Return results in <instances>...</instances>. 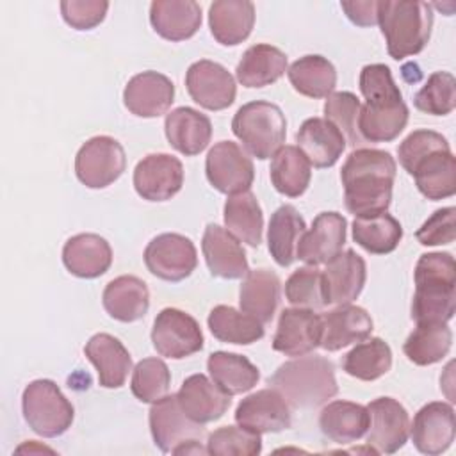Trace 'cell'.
Instances as JSON below:
<instances>
[{"mask_svg":"<svg viewBox=\"0 0 456 456\" xmlns=\"http://www.w3.org/2000/svg\"><path fill=\"white\" fill-rule=\"evenodd\" d=\"M175 100L173 82L157 71L134 75L123 91L125 107L139 118H159Z\"/></svg>","mask_w":456,"mask_h":456,"instance_id":"obj_21","label":"cell"},{"mask_svg":"<svg viewBox=\"0 0 456 456\" xmlns=\"http://www.w3.org/2000/svg\"><path fill=\"white\" fill-rule=\"evenodd\" d=\"M374 322L365 308L356 305H338L322 315L321 347L326 351H340L351 344L370 337Z\"/></svg>","mask_w":456,"mask_h":456,"instance_id":"obj_25","label":"cell"},{"mask_svg":"<svg viewBox=\"0 0 456 456\" xmlns=\"http://www.w3.org/2000/svg\"><path fill=\"white\" fill-rule=\"evenodd\" d=\"M378 23L392 59L417 55L429 41L433 7L420 0H385L378 5Z\"/></svg>","mask_w":456,"mask_h":456,"instance_id":"obj_5","label":"cell"},{"mask_svg":"<svg viewBox=\"0 0 456 456\" xmlns=\"http://www.w3.org/2000/svg\"><path fill=\"white\" fill-rule=\"evenodd\" d=\"M126 167L123 146L109 135L86 141L75 157V175L89 189H103L114 183Z\"/></svg>","mask_w":456,"mask_h":456,"instance_id":"obj_8","label":"cell"},{"mask_svg":"<svg viewBox=\"0 0 456 456\" xmlns=\"http://www.w3.org/2000/svg\"><path fill=\"white\" fill-rule=\"evenodd\" d=\"M360 91L367 100L360 109L358 132L369 142L394 141L408 123V107L390 68L367 64L360 71Z\"/></svg>","mask_w":456,"mask_h":456,"instance_id":"obj_2","label":"cell"},{"mask_svg":"<svg viewBox=\"0 0 456 456\" xmlns=\"http://www.w3.org/2000/svg\"><path fill=\"white\" fill-rule=\"evenodd\" d=\"M390 367H392V349L379 337L365 338L358 342L342 358L344 372L362 381H374L385 376L390 370Z\"/></svg>","mask_w":456,"mask_h":456,"instance_id":"obj_44","label":"cell"},{"mask_svg":"<svg viewBox=\"0 0 456 456\" xmlns=\"http://www.w3.org/2000/svg\"><path fill=\"white\" fill-rule=\"evenodd\" d=\"M422 246L451 244L456 239V208H438L415 233Z\"/></svg>","mask_w":456,"mask_h":456,"instance_id":"obj_52","label":"cell"},{"mask_svg":"<svg viewBox=\"0 0 456 456\" xmlns=\"http://www.w3.org/2000/svg\"><path fill=\"white\" fill-rule=\"evenodd\" d=\"M369 429L367 445L376 454H394L408 440L410 417L406 408L394 397H378L367 404Z\"/></svg>","mask_w":456,"mask_h":456,"instance_id":"obj_13","label":"cell"},{"mask_svg":"<svg viewBox=\"0 0 456 456\" xmlns=\"http://www.w3.org/2000/svg\"><path fill=\"white\" fill-rule=\"evenodd\" d=\"M207 369L212 381L228 395H237L251 390L258 379L260 370L246 356L216 351L207 360Z\"/></svg>","mask_w":456,"mask_h":456,"instance_id":"obj_38","label":"cell"},{"mask_svg":"<svg viewBox=\"0 0 456 456\" xmlns=\"http://www.w3.org/2000/svg\"><path fill=\"white\" fill-rule=\"evenodd\" d=\"M226 230L246 242L251 248H258L262 242L264 230V214L256 201V196L251 191L228 196L223 210Z\"/></svg>","mask_w":456,"mask_h":456,"instance_id":"obj_37","label":"cell"},{"mask_svg":"<svg viewBox=\"0 0 456 456\" xmlns=\"http://www.w3.org/2000/svg\"><path fill=\"white\" fill-rule=\"evenodd\" d=\"M378 5L379 2L365 0V2H340L346 16L358 27H370L378 21Z\"/></svg>","mask_w":456,"mask_h":456,"instance_id":"obj_53","label":"cell"},{"mask_svg":"<svg viewBox=\"0 0 456 456\" xmlns=\"http://www.w3.org/2000/svg\"><path fill=\"white\" fill-rule=\"evenodd\" d=\"M456 424L454 410L444 401H433L424 404L413 417L410 426L411 442L419 452L436 456L445 452L454 442Z\"/></svg>","mask_w":456,"mask_h":456,"instance_id":"obj_19","label":"cell"},{"mask_svg":"<svg viewBox=\"0 0 456 456\" xmlns=\"http://www.w3.org/2000/svg\"><path fill=\"white\" fill-rule=\"evenodd\" d=\"M109 2L103 0H64L61 14L64 21L77 30H91L100 25L107 14Z\"/></svg>","mask_w":456,"mask_h":456,"instance_id":"obj_51","label":"cell"},{"mask_svg":"<svg viewBox=\"0 0 456 456\" xmlns=\"http://www.w3.org/2000/svg\"><path fill=\"white\" fill-rule=\"evenodd\" d=\"M183 185V166L169 153H151L134 169L135 192L146 201H167Z\"/></svg>","mask_w":456,"mask_h":456,"instance_id":"obj_15","label":"cell"},{"mask_svg":"<svg viewBox=\"0 0 456 456\" xmlns=\"http://www.w3.org/2000/svg\"><path fill=\"white\" fill-rule=\"evenodd\" d=\"M292 87L308 98H328L337 86V69L322 55H305L287 69Z\"/></svg>","mask_w":456,"mask_h":456,"instance_id":"obj_39","label":"cell"},{"mask_svg":"<svg viewBox=\"0 0 456 456\" xmlns=\"http://www.w3.org/2000/svg\"><path fill=\"white\" fill-rule=\"evenodd\" d=\"M151 342L160 356L182 360L203 349V333L192 315L178 308H164L153 321Z\"/></svg>","mask_w":456,"mask_h":456,"instance_id":"obj_9","label":"cell"},{"mask_svg":"<svg viewBox=\"0 0 456 456\" xmlns=\"http://www.w3.org/2000/svg\"><path fill=\"white\" fill-rule=\"evenodd\" d=\"M255 25V5L248 0H216L208 7V27L224 46L246 41Z\"/></svg>","mask_w":456,"mask_h":456,"instance_id":"obj_31","label":"cell"},{"mask_svg":"<svg viewBox=\"0 0 456 456\" xmlns=\"http://www.w3.org/2000/svg\"><path fill=\"white\" fill-rule=\"evenodd\" d=\"M347 221L338 212H321L297 242L296 258L306 265L328 264L346 244Z\"/></svg>","mask_w":456,"mask_h":456,"instance_id":"obj_18","label":"cell"},{"mask_svg":"<svg viewBox=\"0 0 456 456\" xmlns=\"http://www.w3.org/2000/svg\"><path fill=\"white\" fill-rule=\"evenodd\" d=\"M285 297L297 308L321 310L326 306L322 273L315 265L296 269L285 281Z\"/></svg>","mask_w":456,"mask_h":456,"instance_id":"obj_47","label":"cell"},{"mask_svg":"<svg viewBox=\"0 0 456 456\" xmlns=\"http://www.w3.org/2000/svg\"><path fill=\"white\" fill-rule=\"evenodd\" d=\"M176 397L183 413L198 424L221 419L232 403V395L223 392L205 374H192L185 378L180 390L176 392Z\"/></svg>","mask_w":456,"mask_h":456,"instance_id":"obj_23","label":"cell"},{"mask_svg":"<svg viewBox=\"0 0 456 456\" xmlns=\"http://www.w3.org/2000/svg\"><path fill=\"white\" fill-rule=\"evenodd\" d=\"M322 317L308 308H285L273 337V349L285 356H303L321 346Z\"/></svg>","mask_w":456,"mask_h":456,"instance_id":"obj_17","label":"cell"},{"mask_svg":"<svg viewBox=\"0 0 456 456\" xmlns=\"http://www.w3.org/2000/svg\"><path fill=\"white\" fill-rule=\"evenodd\" d=\"M205 173L210 185L223 194L249 191L255 167L248 153L233 141L216 142L205 160Z\"/></svg>","mask_w":456,"mask_h":456,"instance_id":"obj_11","label":"cell"},{"mask_svg":"<svg viewBox=\"0 0 456 456\" xmlns=\"http://www.w3.org/2000/svg\"><path fill=\"white\" fill-rule=\"evenodd\" d=\"M185 87L191 98L207 110H223L235 102L237 86L232 73L219 62L201 59L189 66Z\"/></svg>","mask_w":456,"mask_h":456,"instance_id":"obj_14","label":"cell"},{"mask_svg":"<svg viewBox=\"0 0 456 456\" xmlns=\"http://www.w3.org/2000/svg\"><path fill=\"white\" fill-rule=\"evenodd\" d=\"M84 353L94 365L103 388H119L125 385L132 370V356L119 338L109 333H96L84 346Z\"/></svg>","mask_w":456,"mask_h":456,"instance_id":"obj_27","label":"cell"},{"mask_svg":"<svg viewBox=\"0 0 456 456\" xmlns=\"http://www.w3.org/2000/svg\"><path fill=\"white\" fill-rule=\"evenodd\" d=\"M23 419L28 428L45 438H55L71 428L75 410L52 379L30 381L21 395Z\"/></svg>","mask_w":456,"mask_h":456,"instance_id":"obj_7","label":"cell"},{"mask_svg":"<svg viewBox=\"0 0 456 456\" xmlns=\"http://www.w3.org/2000/svg\"><path fill=\"white\" fill-rule=\"evenodd\" d=\"M235 422L258 435L280 433L292 424L290 406L278 390L262 388L237 404Z\"/></svg>","mask_w":456,"mask_h":456,"instance_id":"obj_16","label":"cell"},{"mask_svg":"<svg viewBox=\"0 0 456 456\" xmlns=\"http://www.w3.org/2000/svg\"><path fill=\"white\" fill-rule=\"evenodd\" d=\"M305 230L306 223L294 205H281L273 212L267 228V248L278 265L289 267L296 260L297 242Z\"/></svg>","mask_w":456,"mask_h":456,"instance_id":"obj_36","label":"cell"},{"mask_svg":"<svg viewBox=\"0 0 456 456\" xmlns=\"http://www.w3.org/2000/svg\"><path fill=\"white\" fill-rule=\"evenodd\" d=\"M415 185L428 200L451 198L456 192V159L451 148H442L422 157L410 173Z\"/></svg>","mask_w":456,"mask_h":456,"instance_id":"obj_30","label":"cell"},{"mask_svg":"<svg viewBox=\"0 0 456 456\" xmlns=\"http://www.w3.org/2000/svg\"><path fill=\"white\" fill-rule=\"evenodd\" d=\"M280 301V278L269 269L248 271L239 290L240 310L262 324L274 317Z\"/></svg>","mask_w":456,"mask_h":456,"instance_id":"obj_34","label":"cell"},{"mask_svg":"<svg viewBox=\"0 0 456 456\" xmlns=\"http://www.w3.org/2000/svg\"><path fill=\"white\" fill-rule=\"evenodd\" d=\"M171 385V372L164 360L160 358H144L141 360L132 372L130 388L132 394L141 403H157L167 395Z\"/></svg>","mask_w":456,"mask_h":456,"instance_id":"obj_46","label":"cell"},{"mask_svg":"<svg viewBox=\"0 0 456 456\" xmlns=\"http://www.w3.org/2000/svg\"><path fill=\"white\" fill-rule=\"evenodd\" d=\"M105 312L119 322H134L146 315L150 292L146 283L132 274H123L107 283L102 294Z\"/></svg>","mask_w":456,"mask_h":456,"instance_id":"obj_32","label":"cell"},{"mask_svg":"<svg viewBox=\"0 0 456 456\" xmlns=\"http://www.w3.org/2000/svg\"><path fill=\"white\" fill-rule=\"evenodd\" d=\"M153 30L167 41H185L201 27V7L194 0H155L150 5Z\"/></svg>","mask_w":456,"mask_h":456,"instance_id":"obj_28","label":"cell"},{"mask_svg":"<svg viewBox=\"0 0 456 456\" xmlns=\"http://www.w3.org/2000/svg\"><path fill=\"white\" fill-rule=\"evenodd\" d=\"M232 130L248 153L271 159L285 142L287 119L276 103L255 100L244 103L232 119Z\"/></svg>","mask_w":456,"mask_h":456,"instance_id":"obj_6","label":"cell"},{"mask_svg":"<svg viewBox=\"0 0 456 456\" xmlns=\"http://www.w3.org/2000/svg\"><path fill=\"white\" fill-rule=\"evenodd\" d=\"M62 264L77 278H98L112 264L110 244L98 233L73 235L62 248Z\"/></svg>","mask_w":456,"mask_h":456,"instance_id":"obj_26","label":"cell"},{"mask_svg":"<svg viewBox=\"0 0 456 456\" xmlns=\"http://www.w3.org/2000/svg\"><path fill=\"white\" fill-rule=\"evenodd\" d=\"M297 148L305 153L310 166L331 167L346 150L344 134L326 118H308L296 134Z\"/></svg>","mask_w":456,"mask_h":456,"instance_id":"obj_24","label":"cell"},{"mask_svg":"<svg viewBox=\"0 0 456 456\" xmlns=\"http://www.w3.org/2000/svg\"><path fill=\"white\" fill-rule=\"evenodd\" d=\"M285 71H287V55L280 48L265 43L249 46L242 53L235 68L237 80L244 87H251V89L274 84L278 78L283 77Z\"/></svg>","mask_w":456,"mask_h":456,"instance_id":"obj_35","label":"cell"},{"mask_svg":"<svg viewBox=\"0 0 456 456\" xmlns=\"http://www.w3.org/2000/svg\"><path fill=\"white\" fill-rule=\"evenodd\" d=\"M442 148H451L447 139L433 130H413L397 148L399 162L410 173V169L428 153Z\"/></svg>","mask_w":456,"mask_h":456,"instance_id":"obj_50","label":"cell"},{"mask_svg":"<svg viewBox=\"0 0 456 456\" xmlns=\"http://www.w3.org/2000/svg\"><path fill=\"white\" fill-rule=\"evenodd\" d=\"M210 333L226 344L249 346L264 337V324L233 306L217 305L207 319Z\"/></svg>","mask_w":456,"mask_h":456,"instance_id":"obj_43","label":"cell"},{"mask_svg":"<svg viewBox=\"0 0 456 456\" xmlns=\"http://www.w3.org/2000/svg\"><path fill=\"white\" fill-rule=\"evenodd\" d=\"M267 383L278 390L292 408H317L338 392L335 367L324 356H297L281 363Z\"/></svg>","mask_w":456,"mask_h":456,"instance_id":"obj_4","label":"cell"},{"mask_svg":"<svg viewBox=\"0 0 456 456\" xmlns=\"http://www.w3.org/2000/svg\"><path fill=\"white\" fill-rule=\"evenodd\" d=\"M148 271L164 281H182L198 265V253L192 240L180 233H160L144 249Z\"/></svg>","mask_w":456,"mask_h":456,"instance_id":"obj_10","label":"cell"},{"mask_svg":"<svg viewBox=\"0 0 456 456\" xmlns=\"http://www.w3.org/2000/svg\"><path fill=\"white\" fill-rule=\"evenodd\" d=\"M207 452L219 456H256L262 452L258 433L240 426H223L208 435Z\"/></svg>","mask_w":456,"mask_h":456,"instance_id":"obj_48","label":"cell"},{"mask_svg":"<svg viewBox=\"0 0 456 456\" xmlns=\"http://www.w3.org/2000/svg\"><path fill=\"white\" fill-rule=\"evenodd\" d=\"M413 105L431 116H447L456 107V80L449 71H435L419 89Z\"/></svg>","mask_w":456,"mask_h":456,"instance_id":"obj_45","label":"cell"},{"mask_svg":"<svg viewBox=\"0 0 456 456\" xmlns=\"http://www.w3.org/2000/svg\"><path fill=\"white\" fill-rule=\"evenodd\" d=\"M269 176L280 194L297 198L310 185V162L297 146H281L273 155Z\"/></svg>","mask_w":456,"mask_h":456,"instance_id":"obj_40","label":"cell"},{"mask_svg":"<svg viewBox=\"0 0 456 456\" xmlns=\"http://www.w3.org/2000/svg\"><path fill=\"white\" fill-rule=\"evenodd\" d=\"M452 346V331L447 322H417L408 335L403 351L415 365H433L447 356Z\"/></svg>","mask_w":456,"mask_h":456,"instance_id":"obj_41","label":"cell"},{"mask_svg":"<svg viewBox=\"0 0 456 456\" xmlns=\"http://www.w3.org/2000/svg\"><path fill=\"white\" fill-rule=\"evenodd\" d=\"M150 431L155 445L162 452H176L189 442H201L203 424L191 420L178 404L176 394L164 395L150 408Z\"/></svg>","mask_w":456,"mask_h":456,"instance_id":"obj_12","label":"cell"},{"mask_svg":"<svg viewBox=\"0 0 456 456\" xmlns=\"http://www.w3.org/2000/svg\"><path fill=\"white\" fill-rule=\"evenodd\" d=\"M353 239L367 253L387 255L399 246L403 239V226L388 212L362 216L353 221Z\"/></svg>","mask_w":456,"mask_h":456,"instance_id":"obj_42","label":"cell"},{"mask_svg":"<svg viewBox=\"0 0 456 456\" xmlns=\"http://www.w3.org/2000/svg\"><path fill=\"white\" fill-rule=\"evenodd\" d=\"M164 130L169 144L185 157L201 153L212 137L210 119L192 107H178L166 114Z\"/></svg>","mask_w":456,"mask_h":456,"instance_id":"obj_29","label":"cell"},{"mask_svg":"<svg viewBox=\"0 0 456 456\" xmlns=\"http://www.w3.org/2000/svg\"><path fill=\"white\" fill-rule=\"evenodd\" d=\"M395 171L397 164L385 150L356 148L351 151L340 171L346 208L354 217L387 212L392 203Z\"/></svg>","mask_w":456,"mask_h":456,"instance_id":"obj_1","label":"cell"},{"mask_svg":"<svg viewBox=\"0 0 456 456\" xmlns=\"http://www.w3.org/2000/svg\"><path fill=\"white\" fill-rule=\"evenodd\" d=\"M411 319L415 322H449L456 310V265L451 253H424L417 260Z\"/></svg>","mask_w":456,"mask_h":456,"instance_id":"obj_3","label":"cell"},{"mask_svg":"<svg viewBox=\"0 0 456 456\" xmlns=\"http://www.w3.org/2000/svg\"><path fill=\"white\" fill-rule=\"evenodd\" d=\"M362 103L356 94L349 91L331 93L324 103V116L331 121L346 137V142L351 146H358L363 142L358 132V116Z\"/></svg>","mask_w":456,"mask_h":456,"instance_id":"obj_49","label":"cell"},{"mask_svg":"<svg viewBox=\"0 0 456 456\" xmlns=\"http://www.w3.org/2000/svg\"><path fill=\"white\" fill-rule=\"evenodd\" d=\"M365 280V260L354 249L340 251L326 264V269L322 271L326 305L353 303L362 294Z\"/></svg>","mask_w":456,"mask_h":456,"instance_id":"obj_20","label":"cell"},{"mask_svg":"<svg viewBox=\"0 0 456 456\" xmlns=\"http://www.w3.org/2000/svg\"><path fill=\"white\" fill-rule=\"evenodd\" d=\"M369 410L351 401H331L319 415V428L335 444H353L369 429Z\"/></svg>","mask_w":456,"mask_h":456,"instance_id":"obj_33","label":"cell"},{"mask_svg":"<svg viewBox=\"0 0 456 456\" xmlns=\"http://www.w3.org/2000/svg\"><path fill=\"white\" fill-rule=\"evenodd\" d=\"M201 251L212 276L237 280L246 276L249 271L248 258L239 239L219 224H207L201 239Z\"/></svg>","mask_w":456,"mask_h":456,"instance_id":"obj_22","label":"cell"}]
</instances>
